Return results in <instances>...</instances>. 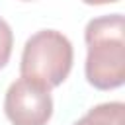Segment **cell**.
Returning a JSON list of instances; mask_svg holds the SVG:
<instances>
[{
	"instance_id": "cell-1",
	"label": "cell",
	"mask_w": 125,
	"mask_h": 125,
	"mask_svg": "<svg viewBox=\"0 0 125 125\" xmlns=\"http://www.w3.org/2000/svg\"><path fill=\"white\" fill-rule=\"evenodd\" d=\"M88 47L84 72L98 90H115L125 82V20L121 14L94 18L86 23Z\"/></svg>"
},
{
	"instance_id": "cell-2",
	"label": "cell",
	"mask_w": 125,
	"mask_h": 125,
	"mask_svg": "<svg viewBox=\"0 0 125 125\" xmlns=\"http://www.w3.org/2000/svg\"><path fill=\"white\" fill-rule=\"evenodd\" d=\"M72 61L74 49L68 37L57 29H41L25 41L20 72L23 78L35 80L51 90L66 80Z\"/></svg>"
},
{
	"instance_id": "cell-3",
	"label": "cell",
	"mask_w": 125,
	"mask_h": 125,
	"mask_svg": "<svg viewBox=\"0 0 125 125\" xmlns=\"http://www.w3.org/2000/svg\"><path fill=\"white\" fill-rule=\"evenodd\" d=\"M4 113L12 125H47L53 115L51 90L35 80L18 78L6 90Z\"/></svg>"
},
{
	"instance_id": "cell-4",
	"label": "cell",
	"mask_w": 125,
	"mask_h": 125,
	"mask_svg": "<svg viewBox=\"0 0 125 125\" xmlns=\"http://www.w3.org/2000/svg\"><path fill=\"white\" fill-rule=\"evenodd\" d=\"M72 125H125V105L121 102L94 105L84 117H80Z\"/></svg>"
},
{
	"instance_id": "cell-5",
	"label": "cell",
	"mask_w": 125,
	"mask_h": 125,
	"mask_svg": "<svg viewBox=\"0 0 125 125\" xmlns=\"http://www.w3.org/2000/svg\"><path fill=\"white\" fill-rule=\"evenodd\" d=\"M12 47H14V33L12 27L4 18H0V68H4L12 57Z\"/></svg>"
},
{
	"instance_id": "cell-6",
	"label": "cell",
	"mask_w": 125,
	"mask_h": 125,
	"mask_svg": "<svg viewBox=\"0 0 125 125\" xmlns=\"http://www.w3.org/2000/svg\"><path fill=\"white\" fill-rule=\"evenodd\" d=\"M84 4H90V6H102V4H113V2H119V0H82Z\"/></svg>"
},
{
	"instance_id": "cell-7",
	"label": "cell",
	"mask_w": 125,
	"mask_h": 125,
	"mask_svg": "<svg viewBox=\"0 0 125 125\" xmlns=\"http://www.w3.org/2000/svg\"><path fill=\"white\" fill-rule=\"evenodd\" d=\"M23 2H31V0H23Z\"/></svg>"
}]
</instances>
